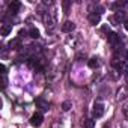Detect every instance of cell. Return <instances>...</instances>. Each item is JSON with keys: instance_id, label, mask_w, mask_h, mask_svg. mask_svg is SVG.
I'll use <instances>...</instances> for the list:
<instances>
[{"instance_id": "21", "label": "cell", "mask_w": 128, "mask_h": 128, "mask_svg": "<svg viewBox=\"0 0 128 128\" xmlns=\"http://www.w3.org/2000/svg\"><path fill=\"white\" fill-rule=\"evenodd\" d=\"M126 82H128V74H126Z\"/></svg>"}, {"instance_id": "11", "label": "cell", "mask_w": 128, "mask_h": 128, "mask_svg": "<svg viewBox=\"0 0 128 128\" xmlns=\"http://www.w3.org/2000/svg\"><path fill=\"white\" fill-rule=\"evenodd\" d=\"M89 66H90L92 70H96V68L100 66V62H98V57H92V59L89 60Z\"/></svg>"}, {"instance_id": "20", "label": "cell", "mask_w": 128, "mask_h": 128, "mask_svg": "<svg viewBox=\"0 0 128 128\" xmlns=\"http://www.w3.org/2000/svg\"><path fill=\"white\" fill-rule=\"evenodd\" d=\"M125 57H126V60H128V51H126V54H125Z\"/></svg>"}, {"instance_id": "12", "label": "cell", "mask_w": 128, "mask_h": 128, "mask_svg": "<svg viewBox=\"0 0 128 128\" xmlns=\"http://www.w3.org/2000/svg\"><path fill=\"white\" fill-rule=\"evenodd\" d=\"M29 35H30L33 39H38V38H39V30H38L36 27H32V29L29 30Z\"/></svg>"}, {"instance_id": "13", "label": "cell", "mask_w": 128, "mask_h": 128, "mask_svg": "<svg viewBox=\"0 0 128 128\" xmlns=\"http://www.w3.org/2000/svg\"><path fill=\"white\" fill-rule=\"evenodd\" d=\"M9 47H11V48H18V47H20V39H18V38H17V39H12V41L9 42Z\"/></svg>"}, {"instance_id": "2", "label": "cell", "mask_w": 128, "mask_h": 128, "mask_svg": "<svg viewBox=\"0 0 128 128\" xmlns=\"http://www.w3.org/2000/svg\"><path fill=\"white\" fill-rule=\"evenodd\" d=\"M92 114H94V118H101V116L104 114V106H102V104H100V102H96V104L94 106Z\"/></svg>"}, {"instance_id": "9", "label": "cell", "mask_w": 128, "mask_h": 128, "mask_svg": "<svg viewBox=\"0 0 128 128\" xmlns=\"http://www.w3.org/2000/svg\"><path fill=\"white\" fill-rule=\"evenodd\" d=\"M116 70H118L120 74L126 72V71H128V65H126V62H119L118 65H116Z\"/></svg>"}, {"instance_id": "1", "label": "cell", "mask_w": 128, "mask_h": 128, "mask_svg": "<svg viewBox=\"0 0 128 128\" xmlns=\"http://www.w3.org/2000/svg\"><path fill=\"white\" fill-rule=\"evenodd\" d=\"M89 23L90 24H94V26H96V24H100V21H101V14L100 12H89Z\"/></svg>"}, {"instance_id": "17", "label": "cell", "mask_w": 128, "mask_h": 128, "mask_svg": "<svg viewBox=\"0 0 128 128\" xmlns=\"http://www.w3.org/2000/svg\"><path fill=\"white\" fill-rule=\"evenodd\" d=\"M63 11H65L66 14H68V11H70V2H66V0L63 2Z\"/></svg>"}, {"instance_id": "15", "label": "cell", "mask_w": 128, "mask_h": 128, "mask_svg": "<svg viewBox=\"0 0 128 128\" xmlns=\"http://www.w3.org/2000/svg\"><path fill=\"white\" fill-rule=\"evenodd\" d=\"M124 15H125V14H124L122 11H118L116 15H114V21H120V20H124Z\"/></svg>"}, {"instance_id": "7", "label": "cell", "mask_w": 128, "mask_h": 128, "mask_svg": "<svg viewBox=\"0 0 128 128\" xmlns=\"http://www.w3.org/2000/svg\"><path fill=\"white\" fill-rule=\"evenodd\" d=\"M107 39H108V42H110L112 45H116V44L119 42V35L114 33V32H110V33L107 35Z\"/></svg>"}, {"instance_id": "19", "label": "cell", "mask_w": 128, "mask_h": 128, "mask_svg": "<svg viewBox=\"0 0 128 128\" xmlns=\"http://www.w3.org/2000/svg\"><path fill=\"white\" fill-rule=\"evenodd\" d=\"M124 24H125V29H126V30H128V18H126V20H125V23H124Z\"/></svg>"}, {"instance_id": "3", "label": "cell", "mask_w": 128, "mask_h": 128, "mask_svg": "<svg viewBox=\"0 0 128 128\" xmlns=\"http://www.w3.org/2000/svg\"><path fill=\"white\" fill-rule=\"evenodd\" d=\"M42 120H44V118H42L41 113H35V114L30 118V124H32L33 126H41V125H42Z\"/></svg>"}, {"instance_id": "10", "label": "cell", "mask_w": 128, "mask_h": 128, "mask_svg": "<svg viewBox=\"0 0 128 128\" xmlns=\"http://www.w3.org/2000/svg\"><path fill=\"white\" fill-rule=\"evenodd\" d=\"M0 32H2V36H8V35L12 32V26H11V24H3Z\"/></svg>"}, {"instance_id": "8", "label": "cell", "mask_w": 128, "mask_h": 128, "mask_svg": "<svg viewBox=\"0 0 128 128\" xmlns=\"http://www.w3.org/2000/svg\"><path fill=\"white\" fill-rule=\"evenodd\" d=\"M20 8H21L20 2H11V3H9V11H11L12 14H17V12L20 11Z\"/></svg>"}, {"instance_id": "16", "label": "cell", "mask_w": 128, "mask_h": 128, "mask_svg": "<svg viewBox=\"0 0 128 128\" xmlns=\"http://www.w3.org/2000/svg\"><path fill=\"white\" fill-rule=\"evenodd\" d=\"M62 108L65 110V112H68V110L71 108V102H70V101H65V102L62 104Z\"/></svg>"}, {"instance_id": "4", "label": "cell", "mask_w": 128, "mask_h": 128, "mask_svg": "<svg viewBox=\"0 0 128 128\" xmlns=\"http://www.w3.org/2000/svg\"><path fill=\"white\" fill-rule=\"evenodd\" d=\"M44 23H45V26H47V29H53L54 27V17L48 12L47 15H44Z\"/></svg>"}, {"instance_id": "5", "label": "cell", "mask_w": 128, "mask_h": 128, "mask_svg": "<svg viewBox=\"0 0 128 128\" xmlns=\"http://www.w3.org/2000/svg\"><path fill=\"white\" fill-rule=\"evenodd\" d=\"M36 107H38L41 112H48V102H47L44 98H38V100H36Z\"/></svg>"}, {"instance_id": "18", "label": "cell", "mask_w": 128, "mask_h": 128, "mask_svg": "<svg viewBox=\"0 0 128 128\" xmlns=\"http://www.w3.org/2000/svg\"><path fill=\"white\" fill-rule=\"evenodd\" d=\"M124 114H125V116L128 118V104H126V106L124 107Z\"/></svg>"}, {"instance_id": "14", "label": "cell", "mask_w": 128, "mask_h": 128, "mask_svg": "<svg viewBox=\"0 0 128 128\" xmlns=\"http://www.w3.org/2000/svg\"><path fill=\"white\" fill-rule=\"evenodd\" d=\"M94 126H95V120H92V119H89L83 124V128H94Z\"/></svg>"}, {"instance_id": "6", "label": "cell", "mask_w": 128, "mask_h": 128, "mask_svg": "<svg viewBox=\"0 0 128 128\" xmlns=\"http://www.w3.org/2000/svg\"><path fill=\"white\" fill-rule=\"evenodd\" d=\"M76 29V24L72 23V21H65L62 24V32H65V33H68V32H72Z\"/></svg>"}]
</instances>
